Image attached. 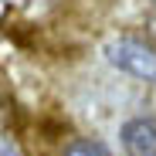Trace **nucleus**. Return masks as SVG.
Wrapping results in <instances>:
<instances>
[{"mask_svg":"<svg viewBox=\"0 0 156 156\" xmlns=\"http://www.w3.org/2000/svg\"><path fill=\"white\" fill-rule=\"evenodd\" d=\"M102 55H105V61L115 71L136 78V82L156 85V44L153 41H143V37H133V34H119V37L105 41Z\"/></svg>","mask_w":156,"mask_h":156,"instance_id":"1","label":"nucleus"},{"mask_svg":"<svg viewBox=\"0 0 156 156\" xmlns=\"http://www.w3.org/2000/svg\"><path fill=\"white\" fill-rule=\"evenodd\" d=\"M119 139H122L126 156H156V119L153 115H136V119L122 122Z\"/></svg>","mask_w":156,"mask_h":156,"instance_id":"2","label":"nucleus"},{"mask_svg":"<svg viewBox=\"0 0 156 156\" xmlns=\"http://www.w3.org/2000/svg\"><path fill=\"white\" fill-rule=\"evenodd\" d=\"M65 156H112V149L98 139H75L65 146Z\"/></svg>","mask_w":156,"mask_h":156,"instance_id":"3","label":"nucleus"},{"mask_svg":"<svg viewBox=\"0 0 156 156\" xmlns=\"http://www.w3.org/2000/svg\"><path fill=\"white\" fill-rule=\"evenodd\" d=\"M0 156H20V149L10 136H4V143H0Z\"/></svg>","mask_w":156,"mask_h":156,"instance_id":"4","label":"nucleus"},{"mask_svg":"<svg viewBox=\"0 0 156 156\" xmlns=\"http://www.w3.org/2000/svg\"><path fill=\"white\" fill-rule=\"evenodd\" d=\"M146 34H149V41L156 44V14H149V17H146Z\"/></svg>","mask_w":156,"mask_h":156,"instance_id":"5","label":"nucleus"},{"mask_svg":"<svg viewBox=\"0 0 156 156\" xmlns=\"http://www.w3.org/2000/svg\"><path fill=\"white\" fill-rule=\"evenodd\" d=\"M153 4H156V0H153Z\"/></svg>","mask_w":156,"mask_h":156,"instance_id":"6","label":"nucleus"}]
</instances>
